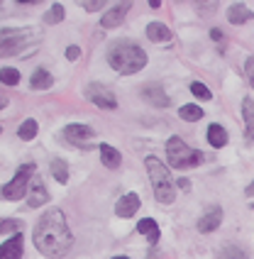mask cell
<instances>
[{"mask_svg":"<svg viewBox=\"0 0 254 259\" xmlns=\"http://www.w3.org/2000/svg\"><path fill=\"white\" fill-rule=\"evenodd\" d=\"M34 247L44 257H66L73 245V235L59 208L47 210L34 225Z\"/></svg>","mask_w":254,"mask_h":259,"instance_id":"6da1fadb","label":"cell"},{"mask_svg":"<svg viewBox=\"0 0 254 259\" xmlns=\"http://www.w3.org/2000/svg\"><path fill=\"white\" fill-rule=\"evenodd\" d=\"M108 64H110L117 73L130 76V73H137L144 69L147 54H144V49H140L137 44L127 42V39H117V42L108 49Z\"/></svg>","mask_w":254,"mask_h":259,"instance_id":"7a4b0ae2","label":"cell"},{"mask_svg":"<svg viewBox=\"0 0 254 259\" xmlns=\"http://www.w3.org/2000/svg\"><path fill=\"white\" fill-rule=\"evenodd\" d=\"M144 166L149 171V179H152V188H154V196L159 203H174L176 198V191H174V179H171L169 169L159 161L156 157H147L144 159Z\"/></svg>","mask_w":254,"mask_h":259,"instance_id":"3957f363","label":"cell"},{"mask_svg":"<svg viewBox=\"0 0 254 259\" xmlns=\"http://www.w3.org/2000/svg\"><path fill=\"white\" fill-rule=\"evenodd\" d=\"M166 157H169V164L174 169H193L198 164H203V152H198L193 147L181 140V137H171L166 142Z\"/></svg>","mask_w":254,"mask_h":259,"instance_id":"277c9868","label":"cell"},{"mask_svg":"<svg viewBox=\"0 0 254 259\" xmlns=\"http://www.w3.org/2000/svg\"><path fill=\"white\" fill-rule=\"evenodd\" d=\"M34 164H22L17 174H15V179L10 184H5V186H0V198H5V201H17V198H22L25 193H27L29 188V179L34 176Z\"/></svg>","mask_w":254,"mask_h":259,"instance_id":"5b68a950","label":"cell"},{"mask_svg":"<svg viewBox=\"0 0 254 259\" xmlns=\"http://www.w3.org/2000/svg\"><path fill=\"white\" fill-rule=\"evenodd\" d=\"M29 29H3L0 32V57H13L25 44H29Z\"/></svg>","mask_w":254,"mask_h":259,"instance_id":"8992f818","label":"cell"},{"mask_svg":"<svg viewBox=\"0 0 254 259\" xmlns=\"http://www.w3.org/2000/svg\"><path fill=\"white\" fill-rule=\"evenodd\" d=\"M61 137L69 144H76V147H93V140H96V130L88 127V125H81V122H73V125H66L61 130Z\"/></svg>","mask_w":254,"mask_h":259,"instance_id":"52a82bcc","label":"cell"},{"mask_svg":"<svg viewBox=\"0 0 254 259\" xmlns=\"http://www.w3.org/2000/svg\"><path fill=\"white\" fill-rule=\"evenodd\" d=\"M83 93H86V98H88L91 103H96L98 108H105V110L117 108V98H115V93L108 86H103V83H91V86H86Z\"/></svg>","mask_w":254,"mask_h":259,"instance_id":"ba28073f","label":"cell"},{"mask_svg":"<svg viewBox=\"0 0 254 259\" xmlns=\"http://www.w3.org/2000/svg\"><path fill=\"white\" fill-rule=\"evenodd\" d=\"M220 223H223V208L220 205H213V208H208L203 215H200V220H198V232H213L220 228Z\"/></svg>","mask_w":254,"mask_h":259,"instance_id":"9c48e42d","label":"cell"},{"mask_svg":"<svg viewBox=\"0 0 254 259\" xmlns=\"http://www.w3.org/2000/svg\"><path fill=\"white\" fill-rule=\"evenodd\" d=\"M49 201V193H47V188H44L42 179H32L29 181V188H27V205L29 208H39L44 203Z\"/></svg>","mask_w":254,"mask_h":259,"instance_id":"30bf717a","label":"cell"},{"mask_svg":"<svg viewBox=\"0 0 254 259\" xmlns=\"http://www.w3.org/2000/svg\"><path fill=\"white\" fill-rule=\"evenodd\" d=\"M137 210H140V196L137 193H125L115 203V215L117 218H132Z\"/></svg>","mask_w":254,"mask_h":259,"instance_id":"8fae6325","label":"cell"},{"mask_svg":"<svg viewBox=\"0 0 254 259\" xmlns=\"http://www.w3.org/2000/svg\"><path fill=\"white\" fill-rule=\"evenodd\" d=\"M130 13V3H120V5H115L110 8L108 13L103 15V20H100V25L105 29H113L117 25H122V20H125V15Z\"/></svg>","mask_w":254,"mask_h":259,"instance_id":"7c38bea8","label":"cell"},{"mask_svg":"<svg viewBox=\"0 0 254 259\" xmlns=\"http://www.w3.org/2000/svg\"><path fill=\"white\" fill-rule=\"evenodd\" d=\"M22 257V235L15 232L10 240L0 245V259H20Z\"/></svg>","mask_w":254,"mask_h":259,"instance_id":"4fadbf2b","label":"cell"},{"mask_svg":"<svg viewBox=\"0 0 254 259\" xmlns=\"http://www.w3.org/2000/svg\"><path fill=\"white\" fill-rule=\"evenodd\" d=\"M252 17H254L252 10H249L247 5H242V3H235V5L227 8V20H230L232 25H244V22H249Z\"/></svg>","mask_w":254,"mask_h":259,"instance_id":"5bb4252c","label":"cell"},{"mask_svg":"<svg viewBox=\"0 0 254 259\" xmlns=\"http://www.w3.org/2000/svg\"><path fill=\"white\" fill-rule=\"evenodd\" d=\"M147 37L156 44H166L171 42V29L164 22H149L147 25Z\"/></svg>","mask_w":254,"mask_h":259,"instance_id":"9a60e30c","label":"cell"},{"mask_svg":"<svg viewBox=\"0 0 254 259\" xmlns=\"http://www.w3.org/2000/svg\"><path fill=\"white\" fill-rule=\"evenodd\" d=\"M142 98H147V101H152L156 108H166L169 105V96L164 93V88L161 86H147L142 88Z\"/></svg>","mask_w":254,"mask_h":259,"instance_id":"2e32d148","label":"cell"},{"mask_svg":"<svg viewBox=\"0 0 254 259\" xmlns=\"http://www.w3.org/2000/svg\"><path fill=\"white\" fill-rule=\"evenodd\" d=\"M100 161H103V166H108V169H117L120 164H122V157H120V152L110 147V144H100Z\"/></svg>","mask_w":254,"mask_h":259,"instance_id":"e0dca14e","label":"cell"},{"mask_svg":"<svg viewBox=\"0 0 254 259\" xmlns=\"http://www.w3.org/2000/svg\"><path fill=\"white\" fill-rule=\"evenodd\" d=\"M52 83H54V78H52V73L47 69H37L32 73V78H29V86L34 91H47V88H52Z\"/></svg>","mask_w":254,"mask_h":259,"instance_id":"ac0fdd59","label":"cell"},{"mask_svg":"<svg viewBox=\"0 0 254 259\" xmlns=\"http://www.w3.org/2000/svg\"><path fill=\"white\" fill-rule=\"evenodd\" d=\"M137 232H142L152 245H156V240H159V225H156L152 218H144V220H140L137 223Z\"/></svg>","mask_w":254,"mask_h":259,"instance_id":"d6986e66","label":"cell"},{"mask_svg":"<svg viewBox=\"0 0 254 259\" xmlns=\"http://www.w3.org/2000/svg\"><path fill=\"white\" fill-rule=\"evenodd\" d=\"M208 142H210V147H215V149L225 147L227 144L225 127H223V125H210V127H208Z\"/></svg>","mask_w":254,"mask_h":259,"instance_id":"ffe728a7","label":"cell"},{"mask_svg":"<svg viewBox=\"0 0 254 259\" xmlns=\"http://www.w3.org/2000/svg\"><path fill=\"white\" fill-rule=\"evenodd\" d=\"M52 176L57 179L59 184H66L69 181V166H66V161L64 159H52Z\"/></svg>","mask_w":254,"mask_h":259,"instance_id":"44dd1931","label":"cell"},{"mask_svg":"<svg viewBox=\"0 0 254 259\" xmlns=\"http://www.w3.org/2000/svg\"><path fill=\"white\" fill-rule=\"evenodd\" d=\"M179 117L186 120V122H196V120H203V108H198L193 103H188L184 108H179Z\"/></svg>","mask_w":254,"mask_h":259,"instance_id":"7402d4cb","label":"cell"},{"mask_svg":"<svg viewBox=\"0 0 254 259\" xmlns=\"http://www.w3.org/2000/svg\"><path fill=\"white\" fill-rule=\"evenodd\" d=\"M37 132H39V125H37V120H25V122L20 125V130H17L20 140H25V142L34 140V137H37Z\"/></svg>","mask_w":254,"mask_h":259,"instance_id":"603a6c76","label":"cell"},{"mask_svg":"<svg viewBox=\"0 0 254 259\" xmlns=\"http://www.w3.org/2000/svg\"><path fill=\"white\" fill-rule=\"evenodd\" d=\"M220 259H249L247 257V252L242 249V247L237 245H225V247H220Z\"/></svg>","mask_w":254,"mask_h":259,"instance_id":"cb8c5ba5","label":"cell"},{"mask_svg":"<svg viewBox=\"0 0 254 259\" xmlns=\"http://www.w3.org/2000/svg\"><path fill=\"white\" fill-rule=\"evenodd\" d=\"M0 81L5 86H17L20 83V71L13 69V66H5V69H0Z\"/></svg>","mask_w":254,"mask_h":259,"instance_id":"d4e9b609","label":"cell"},{"mask_svg":"<svg viewBox=\"0 0 254 259\" xmlns=\"http://www.w3.org/2000/svg\"><path fill=\"white\" fill-rule=\"evenodd\" d=\"M61 20H64V5L54 3V5H52V10L44 15V22H47V25H59Z\"/></svg>","mask_w":254,"mask_h":259,"instance_id":"484cf974","label":"cell"},{"mask_svg":"<svg viewBox=\"0 0 254 259\" xmlns=\"http://www.w3.org/2000/svg\"><path fill=\"white\" fill-rule=\"evenodd\" d=\"M191 93H193L196 98H200V101H210V98H213L210 88H208V86H203L200 81H193V83H191Z\"/></svg>","mask_w":254,"mask_h":259,"instance_id":"4316f807","label":"cell"},{"mask_svg":"<svg viewBox=\"0 0 254 259\" xmlns=\"http://www.w3.org/2000/svg\"><path fill=\"white\" fill-rule=\"evenodd\" d=\"M242 117H244L247 127H252L254 125V101H249V98L242 103Z\"/></svg>","mask_w":254,"mask_h":259,"instance_id":"83f0119b","label":"cell"},{"mask_svg":"<svg viewBox=\"0 0 254 259\" xmlns=\"http://www.w3.org/2000/svg\"><path fill=\"white\" fill-rule=\"evenodd\" d=\"M20 228H22L20 220H3L0 223V232H17Z\"/></svg>","mask_w":254,"mask_h":259,"instance_id":"f1b7e54d","label":"cell"},{"mask_svg":"<svg viewBox=\"0 0 254 259\" xmlns=\"http://www.w3.org/2000/svg\"><path fill=\"white\" fill-rule=\"evenodd\" d=\"M244 71H247V78H249V83L254 88V57H249L244 61Z\"/></svg>","mask_w":254,"mask_h":259,"instance_id":"f546056e","label":"cell"},{"mask_svg":"<svg viewBox=\"0 0 254 259\" xmlns=\"http://www.w3.org/2000/svg\"><path fill=\"white\" fill-rule=\"evenodd\" d=\"M78 57H81V49H78V47H73V44L66 47V59H69V61H76Z\"/></svg>","mask_w":254,"mask_h":259,"instance_id":"4dcf8cb0","label":"cell"},{"mask_svg":"<svg viewBox=\"0 0 254 259\" xmlns=\"http://www.w3.org/2000/svg\"><path fill=\"white\" fill-rule=\"evenodd\" d=\"M105 3L103 0H96V3H83V10H88V13H96V10H100Z\"/></svg>","mask_w":254,"mask_h":259,"instance_id":"1f68e13d","label":"cell"},{"mask_svg":"<svg viewBox=\"0 0 254 259\" xmlns=\"http://www.w3.org/2000/svg\"><path fill=\"white\" fill-rule=\"evenodd\" d=\"M179 188H181V191H188V188H191V181H188V179H179Z\"/></svg>","mask_w":254,"mask_h":259,"instance_id":"d6a6232c","label":"cell"},{"mask_svg":"<svg viewBox=\"0 0 254 259\" xmlns=\"http://www.w3.org/2000/svg\"><path fill=\"white\" fill-rule=\"evenodd\" d=\"M213 39H218V42H220V39H223V32H220V29H213Z\"/></svg>","mask_w":254,"mask_h":259,"instance_id":"836d02e7","label":"cell"},{"mask_svg":"<svg viewBox=\"0 0 254 259\" xmlns=\"http://www.w3.org/2000/svg\"><path fill=\"white\" fill-rule=\"evenodd\" d=\"M8 105V96L5 93H0V108H5Z\"/></svg>","mask_w":254,"mask_h":259,"instance_id":"e575fe53","label":"cell"},{"mask_svg":"<svg viewBox=\"0 0 254 259\" xmlns=\"http://www.w3.org/2000/svg\"><path fill=\"white\" fill-rule=\"evenodd\" d=\"M247 196H249V198H254V181L247 186Z\"/></svg>","mask_w":254,"mask_h":259,"instance_id":"d590c367","label":"cell"},{"mask_svg":"<svg viewBox=\"0 0 254 259\" xmlns=\"http://www.w3.org/2000/svg\"><path fill=\"white\" fill-rule=\"evenodd\" d=\"M113 259H130V257H113Z\"/></svg>","mask_w":254,"mask_h":259,"instance_id":"8d00e7d4","label":"cell"},{"mask_svg":"<svg viewBox=\"0 0 254 259\" xmlns=\"http://www.w3.org/2000/svg\"><path fill=\"white\" fill-rule=\"evenodd\" d=\"M0 132H3V127H0Z\"/></svg>","mask_w":254,"mask_h":259,"instance_id":"74e56055","label":"cell"}]
</instances>
